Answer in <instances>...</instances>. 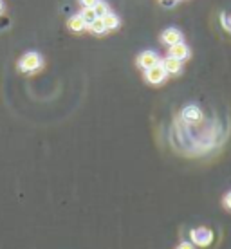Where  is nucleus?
<instances>
[{"label": "nucleus", "instance_id": "16", "mask_svg": "<svg viewBox=\"0 0 231 249\" xmlns=\"http://www.w3.org/2000/svg\"><path fill=\"white\" fill-rule=\"evenodd\" d=\"M177 249H194V244L192 242H181L177 246Z\"/></svg>", "mask_w": 231, "mask_h": 249}, {"label": "nucleus", "instance_id": "5", "mask_svg": "<svg viewBox=\"0 0 231 249\" xmlns=\"http://www.w3.org/2000/svg\"><path fill=\"white\" fill-rule=\"evenodd\" d=\"M161 42L168 47L179 44V42H182V31H179L177 27H168L161 33Z\"/></svg>", "mask_w": 231, "mask_h": 249}, {"label": "nucleus", "instance_id": "18", "mask_svg": "<svg viewBox=\"0 0 231 249\" xmlns=\"http://www.w3.org/2000/svg\"><path fill=\"white\" fill-rule=\"evenodd\" d=\"M177 4V0H162V6H166V7H172Z\"/></svg>", "mask_w": 231, "mask_h": 249}, {"label": "nucleus", "instance_id": "15", "mask_svg": "<svg viewBox=\"0 0 231 249\" xmlns=\"http://www.w3.org/2000/svg\"><path fill=\"white\" fill-rule=\"evenodd\" d=\"M78 2H80L81 7H94L98 0H78Z\"/></svg>", "mask_w": 231, "mask_h": 249}, {"label": "nucleus", "instance_id": "6", "mask_svg": "<svg viewBox=\"0 0 231 249\" xmlns=\"http://www.w3.org/2000/svg\"><path fill=\"white\" fill-rule=\"evenodd\" d=\"M190 54H192V53H190V47H188L184 42H179V44L170 45L168 47V56H174V58H177V60H181V62L188 60Z\"/></svg>", "mask_w": 231, "mask_h": 249}, {"label": "nucleus", "instance_id": "1", "mask_svg": "<svg viewBox=\"0 0 231 249\" xmlns=\"http://www.w3.org/2000/svg\"><path fill=\"white\" fill-rule=\"evenodd\" d=\"M17 69H18L22 74H35V72H40V71L44 69V58H42V54L36 53V51H29V53H25L24 56L18 60Z\"/></svg>", "mask_w": 231, "mask_h": 249}, {"label": "nucleus", "instance_id": "7", "mask_svg": "<svg viewBox=\"0 0 231 249\" xmlns=\"http://www.w3.org/2000/svg\"><path fill=\"white\" fill-rule=\"evenodd\" d=\"M161 65L164 67V71L168 72V76L181 74V71H182V62L174 56H166L164 60H161Z\"/></svg>", "mask_w": 231, "mask_h": 249}, {"label": "nucleus", "instance_id": "14", "mask_svg": "<svg viewBox=\"0 0 231 249\" xmlns=\"http://www.w3.org/2000/svg\"><path fill=\"white\" fill-rule=\"evenodd\" d=\"M220 22H222V25H224L226 31L231 33V13L230 15H222V18H220Z\"/></svg>", "mask_w": 231, "mask_h": 249}, {"label": "nucleus", "instance_id": "10", "mask_svg": "<svg viewBox=\"0 0 231 249\" xmlns=\"http://www.w3.org/2000/svg\"><path fill=\"white\" fill-rule=\"evenodd\" d=\"M103 22H105L107 31H116V29H119V25H121V18L112 11L108 13L107 17H103Z\"/></svg>", "mask_w": 231, "mask_h": 249}, {"label": "nucleus", "instance_id": "12", "mask_svg": "<svg viewBox=\"0 0 231 249\" xmlns=\"http://www.w3.org/2000/svg\"><path fill=\"white\" fill-rule=\"evenodd\" d=\"M94 11H96V17H98V18H103V17H107V15L110 13V6L107 4L105 0H98L96 6H94Z\"/></svg>", "mask_w": 231, "mask_h": 249}, {"label": "nucleus", "instance_id": "4", "mask_svg": "<svg viewBox=\"0 0 231 249\" xmlns=\"http://www.w3.org/2000/svg\"><path fill=\"white\" fill-rule=\"evenodd\" d=\"M136 63H138L139 69H143V71H146V69L154 67V65H157V63H161V58H159V54H157L156 51H143V53H139V56L136 58Z\"/></svg>", "mask_w": 231, "mask_h": 249}, {"label": "nucleus", "instance_id": "2", "mask_svg": "<svg viewBox=\"0 0 231 249\" xmlns=\"http://www.w3.org/2000/svg\"><path fill=\"white\" fill-rule=\"evenodd\" d=\"M166 78H168V72L164 71V67H162L161 63H157V65L144 71V80H146V83H150V85H162L166 81Z\"/></svg>", "mask_w": 231, "mask_h": 249}, {"label": "nucleus", "instance_id": "3", "mask_svg": "<svg viewBox=\"0 0 231 249\" xmlns=\"http://www.w3.org/2000/svg\"><path fill=\"white\" fill-rule=\"evenodd\" d=\"M190 238L195 246L208 248L213 242V231L208 230V228H195V230L190 231Z\"/></svg>", "mask_w": 231, "mask_h": 249}, {"label": "nucleus", "instance_id": "19", "mask_svg": "<svg viewBox=\"0 0 231 249\" xmlns=\"http://www.w3.org/2000/svg\"><path fill=\"white\" fill-rule=\"evenodd\" d=\"M4 9H6V6H4V0H0V15L4 13Z\"/></svg>", "mask_w": 231, "mask_h": 249}, {"label": "nucleus", "instance_id": "8", "mask_svg": "<svg viewBox=\"0 0 231 249\" xmlns=\"http://www.w3.org/2000/svg\"><path fill=\"white\" fill-rule=\"evenodd\" d=\"M67 29L71 33H74V35H81V33L87 29V24H85V20H83L81 15H72L67 20Z\"/></svg>", "mask_w": 231, "mask_h": 249}, {"label": "nucleus", "instance_id": "13", "mask_svg": "<svg viewBox=\"0 0 231 249\" xmlns=\"http://www.w3.org/2000/svg\"><path fill=\"white\" fill-rule=\"evenodd\" d=\"M80 15L83 17V20H85L87 27L90 24H92L94 20L98 18V17H96V11H94V7H81V13H80Z\"/></svg>", "mask_w": 231, "mask_h": 249}, {"label": "nucleus", "instance_id": "17", "mask_svg": "<svg viewBox=\"0 0 231 249\" xmlns=\"http://www.w3.org/2000/svg\"><path fill=\"white\" fill-rule=\"evenodd\" d=\"M224 206H226V208H228V210H230V212H231V192L228 193V195H226V197H224Z\"/></svg>", "mask_w": 231, "mask_h": 249}, {"label": "nucleus", "instance_id": "9", "mask_svg": "<svg viewBox=\"0 0 231 249\" xmlns=\"http://www.w3.org/2000/svg\"><path fill=\"white\" fill-rule=\"evenodd\" d=\"M182 119L188 121V123H199L202 119V112L197 105H188L184 110H182Z\"/></svg>", "mask_w": 231, "mask_h": 249}, {"label": "nucleus", "instance_id": "11", "mask_svg": "<svg viewBox=\"0 0 231 249\" xmlns=\"http://www.w3.org/2000/svg\"><path fill=\"white\" fill-rule=\"evenodd\" d=\"M89 31L92 33V35H96V36H101V35H107V27H105V22H103V18H96L92 22V24L89 25Z\"/></svg>", "mask_w": 231, "mask_h": 249}]
</instances>
